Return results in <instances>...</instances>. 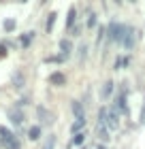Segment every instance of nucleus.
I'll use <instances>...</instances> for the list:
<instances>
[{"mask_svg": "<svg viewBox=\"0 0 145 149\" xmlns=\"http://www.w3.org/2000/svg\"><path fill=\"white\" fill-rule=\"evenodd\" d=\"M128 30H130V26L122 24V22H111L107 26V38L111 40V43L122 45L124 38H126V34H128Z\"/></svg>", "mask_w": 145, "mask_h": 149, "instance_id": "1", "label": "nucleus"}, {"mask_svg": "<svg viewBox=\"0 0 145 149\" xmlns=\"http://www.w3.org/2000/svg\"><path fill=\"white\" fill-rule=\"evenodd\" d=\"M0 143H2L4 149H22V143L15 136V132H11L4 126H0Z\"/></svg>", "mask_w": 145, "mask_h": 149, "instance_id": "2", "label": "nucleus"}, {"mask_svg": "<svg viewBox=\"0 0 145 149\" xmlns=\"http://www.w3.org/2000/svg\"><path fill=\"white\" fill-rule=\"evenodd\" d=\"M6 115H9V119H11L13 126H22L24 124V111L19 109V107H11V109L6 111Z\"/></svg>", "mask_w": 145, "mask_h": 149, "instance_id": "3", "label": "nucleus"}, {"mask_svg": "<svg viewBox=\"0 0 145 149\" xmlns=\"http://www.w3.org/2000/svg\"><path fill=\"white\" fill-rule=\"evenodd\" d=\"M36 115H39V119H41V126H47V124H53V115L45 109L43 104L36 107Z\"/></svg>", "mask_w": 145, "mask_h": 149, "instance_id": "4", "label": "nucleus"}, {"mask_svg": "<svg viewBox=\"0 0 145 149\" xmlns=\"http://www.w3.org/2000/svg\"><path fill=\"white\" fill-rule=\"evenodd\" d=\"M49 83H51V85H56V87H62V85L66 83V74H64V72H60V70L51 72V74H49Z\"/></svg>", "mask_w": 145, "mask_h": 149, "instance_id": "5", "label": "nucleus"}, {"mask_svg": "<svg viewBox=\"0 0 145 149\" xmlns=\"http://www.w3.org/2000/svg\"><path fill=\"white\" fill-rule=\"evenodd\" d=\"M75 24H77V9H75V6H71V9H68V15H66L64 28H66V30H73Z\"/></svg>", "mask_w": 145, "mask_h": 149, "instance_id": "6", "label": "nucleus"}, {"mask_svg": "<svg viewBox=\"0 0 145 149\" xmlns=\"http://www.w3.org/2000/svg\"><path fill=\"white\" fill-rule=\"evenodd\" d=\"M109 132H111V130H109V128H107L105 124H96V136H98V139L102 141V145H105L107 141L111 139V136H109Z\"/></svg>", "mask_w": 145, "mask_h": 149, "instance_id": "7", "label": "nucleus"}, {"mask_svg": "<svg viewBox=\"0 0 145 149\" xmlns=\"http://www.w3.org/2000/svg\"><path fill=\"white\" fill-rule=\"evenodd\" d=\"M107 126H109V130H117V126H120V113L117 111H109V117H107Z\"/></svg>", "mask_w": 145, "mask_h": 149, "instance_id": "8", "label": "nucleus"}, {"mask_svg": "<svg viewBox=\"0 0 145 149\" xmlns=\"http://www.w3.org/2000/svg\"><path fill=\"white\" fill-rule=\"evenodd\" d=\"M71 53H73V43H71L68 38H62V40H60V56L71 58Z\"/></svg>", "mask_w": 145, "mask_h": 149, "instance_id": "9", "label": "nucleus"}, {"mask_svg": "<svg viewBox=\"0 0 145 149\" xmlns=\"http://www.w3.org/2000/svg\"><path fill=\"white\" fill-rule=\"evenodd\" d=\"M71 109H73V115H75V119H81V117H85V111H83V104H81V100H73V102H71Z\"/></svg>", "mask_w": 145, "mask_h": 149, "instance_id": "10", "label": "nucleus"}, {"mask_svg": "<svg viewBox=\"0 0 145 149\" xmlns=\"http://www.w3.org/2000/svg\"><path fill=\"white\" fill-rule=\"evenodd\" d=\"M134 45H137L134 28H130V30H128V34H126V38H124V43H122V47H124V49H134Z\"/></svg>", "mask_w": 145, "mask_h": 149, "instance_id": "11", "label": "nucleus"}, {"mask_svg": "<svg viewBox=\"0 0 145 149\" xmlns=\"http://www.w3.org/2000/svg\"><path fill=\"white\" fill-rule=\"evenodd\" d=\"M85 145V132H79V134H73V139H71V143H68V147H81L83 149Z\"/></svg>", "mask_w": 145, "mask_h": 149, "instance_id": "12", "label": "nucleus"}, {"mask_svg": "<svg viewBox=\"0 0 145 149\" xmlns=\"http://www.w3.org/2000/svg\"><path fill=\"white\" fill-rule=\"evenodd\" d=\"M113 90H115V83L113 81H105V85H102V90H100V96L102 98H109L113 94Z\"/></svg>", "mask_w": 145, "mask_h": 149, "instance_id": "13", "label": "nucleus"}, {"mask_svg": "<svg viewBox=\"0 0 145 149\" xmlns=\"http://www.w3.org/2000/svg\"><path fill=\"white\" fill-rule=\"evenodd\" d=\"M83 128H85V117L75 119V124L71 126V132H73V134H79V132H83Z\"/></svg>", "mask_w": 145, "mask_h": 149, "instance_id": "14", "label": "nucleus"}, {"mask_svg": "<svg viewBox=\"0 0 145 149\" xmlns=\"http://www.w3.org/2000/svg\"><path fill=\"white\" fill-rule=\"evenodd\" d=\"M56 143H58V139H56V134H49V136L45 139V143L41 145V149H56Z\"/></svg>", "mask_w": 145, "mask_h": 149, "instance_id": "15", "label": "nucleus"}, {"mask_svg": "<svg viewBox=\"0 0 145 149\" xmlns=\"http://www.w3.org/2000/svg\"><path fill=\"white\" fill-rule=\"evenodd\" d=\"M41 132H43V128H41V126H32L28 130V139L30 141H39L41 139Z\"/></svg>", "mask_w": 145, "mask_h": 149, "instance_id": "16", "label": "nucleus"}, {"mask_svg": "<svg viewBox=\"0 0 145 149\" xmlns=\"http://www.w3.org/2000/svg\"><path fill=\"white\" fill-rule=\"evenodd\" d=\"M56 17H58V13H56V11H51L49 15H47V24H45V30H47V32H51V30H53V24H56Z\"/></svg>", "mask_w": 145, "mask_h": 149, "instance_id": "17", "label": "nucleus"}, {"mask_svg": "<svg viewBox=\"0 0 145 149\" xmlns=\"http://www.w3.org/2000/svg\"><path fill=\"white\" fill-rule=\"evenodd\" d=\"M34 40V32H26V34H22V38H19V43H22V47H28L30 43Z\"/></svg>", "mask_w": 145, "mask_h": 149, "instance_id": "18", "label": "nucleus"}, {"mask_svg": "<svg viewBox=\"0 0 145 149\" xmlns=\"http://www.w3.org/2000/svg\"><path fill=\"white\" fill-rule=\"evenodd\" d=\"M13 87H17V90H19V87H24V74L19 70L13 74Z\"/></svg>", "mask_w": 145, "mask_h": 149, "instance_id": "19", "label": "nucleus"}, {"mask_svg": "<svg viewBox=\"0 0 145 149\" xmlns=\"http://www.w3.org/2000/svg\"><path fill=\"white\" fill-rule=\"evenodd\" d=\"M64 60H66L64 56H49V58H45V62L47 64H49V62L51 64H60V62H64Z\"/></svg>", "mask_w": 145, "mask_h": 149, "instance_id": "20", "label": "nucleus"}, {"mask_svg": "<svg viewBox=\"0 0 145 149\" xmlns=\"http://www.w3.org/2000/svg\"><path fill=\"white\" fill-rule=\"evenodd\" d=\"M2 26H4V30H6V32H13L17 24H15V19H4V24H2Z\"/></svg>", "mask_w": 145, "mask_h": 149, "instance_id": "21", "label": "nucleus"}, {"mask_svg": "<svg viewBox=\"0 0 145 149\" xmlns=\"http://www.w3.org/2000/svg\"><path fill=\"white\" fill-rule=\"evenodd\" d=\"M88 58V45H81L79 47V60H85Z\"/></svg>", "mask_w": 145, "mask_h": 149, "instance_id": "22", "label": "nucleus"}, {"mask_svg": "<svg viewBox=\"0 0 145 149\" xmlns=\"http://www.w3.org/2000/svg\"><path fill=\"white\" fill-rule=\"evenodd\" d=\"M96 22H98V19H96V15L92 13V15H90V19H88V26H90V28H94V26H96Z\"/></svg>", "mask_w": 145, "mask_h": 149, "instance_id": "23", "label": "nucleus"}, {"mask_svg": "<svg viewBox=\"0 0 145 149\" xmlns=\"http://www.w3.org/2000/svg\"><path fill=\"white\" fill-rule=\"evenodd\" d=\"M6 53H9V51H6V45H0V60L6 58Z\"/></svg>", "mask_w": 145, "mask_h": 149, "instance_id": "24", "label": "nucleus"}, {"mask_svg": "<svg viewBox=\"0 0 145 149\" xmlns=\"http://www.w3.org/2000/svg\"><path fill=\"white\" fill-rule=\"evenodd\" d=\"M79 30H81V26H75L73 28V36H79Z\"/></svg>", "mask_w": 145, "mask_h": 149, "instance_id": "25", "label": "nucleus"}, {"mask_svg": "<svg viewBox=\"0 0 145 149\" xmlns=\"http://www.w3.org/2000/svg\"><path fill=\"white\" fill-rule=\"evenodd\" d=\"M96 149H107V145H102V143H98V147Z\"/></svg>", "mask_w": 145, "mask_h": 149, "instance_id": "26", "label": "nucleus"}, {"mask_svg": "<svg viewBox=\"0 0 145 149\" xmlns=\"http://www.w3.org/2000/svg\"><path fill=\"white\" fill-rule=\"evenodd\" d=\"M0 147H2V143H0Z\"/></svg>", "mask_w": 145, "mask_h": 149, "instance_id": "27", "label": "nucleus"}]
</instances>
